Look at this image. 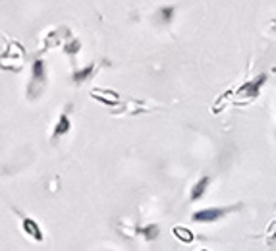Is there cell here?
<instances>
[{
	"instance_id": "5b68a950",
	"label": "cell",
	"mask_w": 276,
	"mask_h": 251,
	"mask_svg": "<svg viewBox=\"0 0 276 251\" xmlns=\"http://www.w3.org/2000/svg\"><path fill=\"white\" fill-rule=\"evenodd\" d=\"M21 228L29 238H33L35 242H43V230L37 224V220H33L31 217H21Z\"/></svg>"
},
{
	"instance_id": "3957f363",
	"label": "cell",
	"mask_w": 276,
	"mask_h": 251,
	"mask_svg": "<svg viewBox=\"0 0 276 251\" xmlns=\"http://www.w3.org/2000/svg\"><path fill=\"white\" fill-rule=\"evenodd\" d=\"M24 58H26V52L17 43H12L10 49L4 52V56L0 58V68L2 70H21L24 66Z\"/></svg>"
},
{
	"instance_id": "8fae6325",
	"label": "cell",
	"mask_w": 276,
	"mask_h": 251,
	"mask_svg": "<svg viewBox=\"0 0 276 251\" xmlns=\"http://www.w3.org/2000/svg\"><path fill=\"white\" fill-rule=\"evenodd\" d=\"M158 232H160V228L156 224L143 226V228H139L137 230V234H141L145 240H156V238H158Z\"/></svg>"
},
{
	"instance_id": "30bf717a",
	"label": "cell",
	"mask_w": 276,
	"mask_h": 251,
	"mask_svg": "<svg viewBox=\"0 0 276 251\" xmlns=\"http://www.w3.org/2000/svg\"><path fill=\"white\" fill-rule=\"evenodd\" d=\"M174 14H176V8H174V6H163V8L158 10V14H156V19H158L160 24H170L174 19Z\"/></svg>"
},
{
	"instance_id": "7c38bea8",
	"label": "cell",
	"mask_w": 276,
	"mask_h": 251,
	"mask_svg": "<svg viewBox=\"0 0 276 251\" xmlns=\"http://www.w3.org/2000/svg\"><path fill=\"white\" fill-rule=\"evenodd\" d=\"M79 49H81V43H79V39H72L70 43L64 44V52H66V54H70V56L78 54Z\"/></svg>"
},
{
	"instance_id": "52a82bcc",
	"label": "cell",
	"mask_w": 276,
	"mask_h": 251,
	"mask_svg": "<svg viewBox=\"0 0 276 251\" xmlns=\"http://www.w3.org/2000/svg\"><path fill=\"white\" fill-rule=\"evenodd\" d=\"M209 184H211V176H203V178H199L197 182L193 184V188H191V201H199L203 195H205V191H207Z\"/></svg>"
},
{
	"instance_id": "6da1fadb",
	"label": "cell",
	"mask_w": 276,
	"mask_h": 251,
	"mask_svg": "<svg viewBox=\"0 0 276 251\" xmlns=\"http://www.w3.org/2000/svg\"><path fill=\"white\" fill-rule=\"evenodd\" d=\"M267 83V74H259L257 78H253L251 81L243 83L238 91H236V97H238V104H247L251 101H255L259 97L263 85Z\"/></svg>"
},
{
	"instance_id": "7a4b0ae2",
	"label": "cell",
	"mask_w": 276,
	"mask_h": 251,
	"mask_svg": "<svg viewBox=\"0 0 276 251\" xmlns=\"http://www.w3.org/2000/svg\"><path fill=\"white\" fill-rule=\"evenodd\" d=\"M44 83H47V64L44 60L37 58L31 66V83L27 87V93L31 99L41 95V91L44 89Z\"/></svg>"
},
{
	"instance_id": "5bb4252c",
	"label": "cell",
	"mask_w": 276,
	"mask_h": 251,
	"mask_svg": "<svg viewBox=\"0 0 276 251\" xmlns=\"http://www.w3.org/2000/svg\"><path fill=\"white\" fill-rule=\"evenodd\" d=\"M272 27H274V31H276V19H274V24H272Z\"/></svg>"
},
{
	"instance_id": "8992f818",
	"label": "cell",
	"mask_w": 276,
	"mask_h": 251,
	"mask_svg": "<svg viewBox=\"0 0 276 251\" xmlns=\"http://www.w3.org/2000/svg\"><path fill=\"white\" fill-rule=\"evenodd\" d=\"M70 130H72V120H70L68 112H62L58 122H56V126H54V131H52V141H56L62 135H66Z\"/></svg>"
},
{
	"instance_id": "277c9868",
	"label": "cell",
	"mask_w": 276,
	"mask_h": 251,
	"mask_svg": "<svg viewBox=\"0 0 276 251\" xmlns=\"http://www.w3.org/2000/svg\"><path fill=\"white\" fill-rule=\"evenodd\" d=\"M228 213V209H220V207H213V209H203V211H197L191 215V220L193 222H201V224H209V222H216L224 217Z\"/></svg>"
},
{
	"instance_id": "9c48e42d",
	"label": "cell",
	"mask_w": 276,
	"mask_h": 251,
	"mask_svg": "<svg viewBox=\"0 0 276 251\" xmlns=\"http://www.w3.org/2000/svg\"><path fill=\"white\" fill-rule=\"evenodd\" d=\"M93 72H95V66L91 64V66H85V68L74 72V74H72V79H74L76 83H83V81H89V78L93 76Z\"/></svg>"
},
{
	"instance_id": "9a60e30c",
	"label": "cell",
	"mask_w": 276,
	"mask_h": 251,
	"mask_svg": "<svg viewBox=\"0 0 276 251\" xmlns=\"http://www.w3.org/2000/svg\"><path fill=\"white\" fill-rule=\"evenodd\" d=\"M199 251H209V249H199Z\"/></svg>"
},
{
	"instance_id": "ba28073f",
	"label": "cell",
	"mask_w": 276,
	"mask_h": 251,
	"mask_svg": "<svg viewBox=\"0 0 276 251\" xmlns=\"http://www.w3.org/2000/svg\"><path fill=\"white\" fill-rule=\"evenodd\" d=\"M172 234L176 236V240H180L183 243H191L195 240V234L191 232L190 228H186V226H174Z\"/></svg>"
},
{
	"instance_id": "4fadbf2b",
	"label": "cell",
	"mask_w": 276,
	"mask_h": 251,
	"mask_svg": "<svg viewBox=\"0 0 276 251\" xmlns=\"http://www.w3.org/2000/svg\"><path fill=\"white\" fill-rule=\"evenodd\" d=\"M276 240V220H270V224L267 228V242L272 245Z\"/></svg>"
}]
</instances>
